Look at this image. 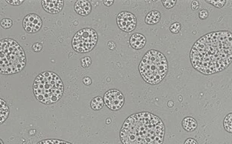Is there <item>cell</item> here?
I'll list each match as a JSON object with an SVG mask.
<instances>
[{"mask_svg": "<svg viewBox=\"0 0 232 144\" xmlns=\"http://www.w3.org/2000/svg\"><path fill=\"white\" fill-rule=\"evenodd\" d=\"M190 60L195 70L205 75L225 70L232 62V33L228 30L209 32L192 47Z\"/></svg>", "mask_w": 232, "mask_h": 144, "instance_id": "6da1fadb", "label": "cell"}, {"mask_svg": "<svg viewBox=\"0 0 232 144\" xmlns=\"http://www.w3.org/2000/svg\"><path fill=\"white\" fill-rule=\"evenodd\" d=\"M164 134L165 126L161 119L148 112L130 116L120 131L121 141L124 144H161Z\"/></svg>", "mask_w": 232, "mask_h": 144, "instance_id": "7a4b0ae2", "label": "cell"}, {"mask_svg": "<svg viewBox=\"0 0 232 144\" xmlns=\"http://www.w3.org/2000/svg\"><path fill=\"white\" fill-rule=\"evenodd\" d=\"M36 98L44 105L58 102L64 92L63 83L56 73L44 72L36 77L32 85Z\"/></svg>", "mask_w": 232, "mask_h": 144, "instance_id": "3957f363", "label": "cell"}, {"mask_svg": "<svg viewBox=\"0 0 232 144\" xmlns=\"http://www.w3.org/2000/svg\"><path fill=\"white\" fill-rule=\"evenodd\" d=\"M27 64L22 47L15 40L4 39L0 41V72L11 75L20 72Z\"/></svg>", "mask_w": 232, "mask_h": 144, "instance_id": "277c9868", "label": "cell"}, {"mask_svg": "<svg viewBox=\"0 0 232 144\" xmlns=\"http://www.w3.org/2000/svg\"><path fill=\"white\" fill-rule=\"evenodd\" d=\"M140 75L148 84L157 85L168 72V62L161 52L150 50L145 53L139 65Z\"/></svg>", "mask_w": 232, "mask_h": 144, "instance_id": "5b68a950", "label": "cell"}, {"mask_svg": "<svg viewBox=\"0 0 232 144\" xmlns=\"http://www.w3.org/2000/svg\"><path fill=\"white\" fill-rule=\"evenodd\" d=\"M97 41V32L91 28H84L78 31L73 36L72 46L78 53H88L95 47Z\"/></svg>", "mask_w": 232, "mask_h": 144, "instance_id": "8992f818", "label": "cell"}, {"mask_svg": "<svg viewBox=\"0 0 232 144\" xmlns=\"http://www.w3.org/2000/svg\"><path fill=\"white\" fill-rule=\"evenodd\" d=\"M105 105L111 110H120L124 105V96L119 90L113 89L108 90L103 96Z\"/></svg>", "mask_w": 232, "mask_h": 144, "instance_id": "52a82bcc", "label": "cell"}, {"mask_svg": "<svg viewBox=\"0 0 232 144\" xmlns=\"http://www.w3.org/2000/svg\"><path fill=\"white\" fill-rule=\"evenodd\" d=\"M117 24L125 32H131L136 29V17L129 11H122L117 17Z\"/></svg>", "mask_w": 232, "mask_h": 144, "instance_id": "ba28073f", "label": "cell"}, {"mask_svg": "<svg viewBox=\"0 0 232 144\" xmlns=\"http://www.w3.org/2000/svg\"><path fill=\"white\" fill-rule=\"evenodd\" d=\"M23 27L28 33H36L42 27V20L38 14H29L24 18Z\"/></svg>", "mask_w": 232, "mask_h": 144, "instance_id": "9c48e42d", "label": "cell"}, {"mask_svg": "<svg viewBox=\"0 0 232 144\" xmlns=\"http://www.w3.org/2000/svg\"><path fill=\"white\" fill-rule=\"evenodd\" d=\"M64 2L63 0H42L41 6L44 10L48 13L55 14L60 12L63 8Z\"/></svg>", "mask_w": 232, "mask_h": 144, "instance_id": "30bf717a", "label": "cell"}, {"mask_svg": "<svg viewBox=\"0 0 232 144\" xmlns=\"http://www.w3.org/2000/svg\"><path fill=\"white\" fill-rule=\"evenodd\" d=\"M74 9L78 14L85 17L91 14L92 6L88 0H78L74 5Z\"/></svg>", "mask_w": 232, "mask_h": 144, "instance_id": "8fae6325", "label": "cell"}, {"mask_svg": "<svg viewBox=\"0 0 232 144\" xmlns=\"http://www.w3.org/2000/svg\"><path fill=\"white\" fill-rule=\"evenodd\" d=\"M146 44V39L143 34L134 33L131 36L130 44L135 50H140L145 47Z\"/></svg>", "mask_w": 232, "mask_h": 144, "instance_id": "7c38bea8", "label": "cell"}, {"mask_svg": "<svg viewBox=\"0 0 232 144\" xmlns=\"http://www.w3.org/2000/svg\"><path fill=\"white\" fill-rule=\"evenodd\" d=\"M183 128L188 132H191L196 129L197 127V121L193 117H187L184 118V119L182 122Z\"/></svg>", "mask_w": 232, "mask_h": 144, "instance_id": "4fadbf2b", "label": "cell"}, {"mask_svg": "<svg viewBox=\"0 0 232 144\" xmlns=\"http://www.w3.org/2000/svg\"><path fill=\"white\" fill-rule=\"evenodd\" d=\"M160 20L161 13L158 11H156V10L148 12V14L145 18V23L148 24V25H155V24L158 23Z\"/></svg>", "mask_w": 232, "mask_h": 144, "instance_id": "5bb4252c", "label": "cell"}, {"mask_svg": "<svg viewBox=\"0 0 232 144\" xmlns=\"http://www.w3.org/2000/svg\"><path fill=\"white\" fill-rule=\"evenodd\" d=\"M0 123H3L9 116V107L4 100L0 98Z\"/></svg>", "mask_w": 232, "mask_h": 144, "instance_id": "9a60e30c", "label": "cell"}, {"mask_svg": "<svg viewBox=\"0 0 232 144\" xmlns=\"http://www.w3.org/2000/svg\"><path fill=\"white\" fill-rule=\"evenodd\" d=\"M104 100L102 97L97 96L91 101V107L93 110H100L104 106Z\"/></svg>", "mask_w": 232, "mask_h": 144, "instance_id": "2e32d148", "label": "cell"}, {"mask_svg": "<svg viewBox=\"0 0 232 144\" xmlns=\"http://www.w3.org/2000/svg\"><path fill=\"white\" fill-rule=\"evenodd\" d=\"M223 125H224V128L226 131L229 133L232 132V113H230L226 116L224 119Z\"/></svg>", "mask_w": 232, "mask_h": 144, "instance_id": "e0dca14e", "label": "cell"}, {"mask_svg": "<svg viewBox=\"0 0 232 144\" xmlns=\"http://www.w3.org/2000/svg\"><path fill=\"white\" fill-rule=\"evenodd\" d=\"M39 144L40 143H52V144H59V143H67V144H70V142L68 141H64V140H58V139H46V140H43L39 142L38 143Z\"/></svg>", "mask_w": 232, "mask_h": 144, "instance_id": "ac0fdd59", "label": "cell"}, {"mask_svg": "<svg viewBox=\"0 0 232 144\" xmlns=\"http://www.w3.org/2000/svg\"><path fill=\"white\" fill-rule=\"evenodd\" d=\"M206 2L213 5V6L217 8H221L226 5V0H217V1H215V0H213V1H211V0H206Z\"/></svg>", "mask_w": 232, "mask_h": 144, "instance_id": "d6986e66", "label": "cell"}, {"mask_svg": "<svg viewBox=\"0 0 232 144\" xmlns=\"http://www.w3.org/2000/svg\"><path fill=\"white\" fill-rule=\"evenodd\" d=\"M13 25V21L10 18H3L1 20V27L5 29H10Z\"/></svg>", "mask_w": 232, "mask_h": 144, "instance_id": "ffe728a7", "label": "cell"}, {"mask_svg": "<svg viewBox=\"0 0 232 144\" xmlns=\"http://www.w3.org/2000/svg\"><path fill=\"white\" fill-rule=\"evenodd\" d=\"M161 2L164 8L167 9H170V8H174L175 5L176 4V0H162Z\"/></svg>", "mask_w": 232, "mask_h": 144, "instance_id": "44dd1931", "label": "cell"}, {"mask_svg": "<svg viewBox=\"0 0 232 144\" xmlns=\"http://www.w3.org/2000/svg\"><path fill=\"white\" fill-rule=\"evenodd\" d=\"M180 29H181V24L178 22L174 23L170 26V32L174 34L179 33Z\"/></svg>", "mask_w": 232, "mask_h": 144, "instance_id": "7402d4cb", "label": "cell"}, {"mask_svg": "<svg viewBox=\"0 0 232 144\" xmlns=\"http://www.w3.org/2000/svg\"><path fill=\"white\" fill-rule=\"evenodd\" d=\"M81 65L82 68H86L91 65V59L89 56H85L81 60Z\"/></svg>", "mask_w": 232, "mask_h": 144, "instance_id": "603a6c76", "label": "cell"}, {"mask_svg": "<svg viewBox=\"0 0 232 144\" xmlns=\"http://www.w3.org/2000/svg\"><path fill=\"white\" fill-rule=\"evenodd\" d=\"M208 16L209 13L206 9L200 10V11L199 12V17H200V19H202V20H205V19H207V17H208Z\"/></svg>", "mask_w": 232, "mask_h": 144, "instance_id": "cb8c5ba5", "label": "cell"}, {"mask_svg": "<svg viewBox=\"0 0 232 144\" xmlns=\"http://www.w3.org/2000/svg\"><path fill=\"white\" fill-rule=\"evenodd\" d=\"M32 49L33 50V51L36 52V53L40 52L42 50V45H41V43H35V44H33V45H32Z\"/></svg>", "mask_w": 232, "mask_h": 144, "instance_id": "d4e9b609", "label": "cell"}, {"mask_svg": "<svg viewBox=\"0 0 232 144\" xmlns=\"http://www.w3.org/2000/svg\"><path fill=\"white\" fill-rule=\"evenodd\" d=\"M24 0H11V1L6 0V2L8 4L11 5V6H20L22 3H24Z\"/></svg>", "mask_w": 232, "mask_h": 144, "instance_id": "484cf974", "label": "cell"}, {"mask_svg": "<svg viewBox=\"0 0 232 144\" xmlns=\"http://www.w3.org/2000/svg\"><path fill=\"white\" fill-rule=\"evenodd\" d=\"M83 83H84L87 86H90V85L92 83V80L89 77H85L83 79Z\"/></svg>", "mask_w": 232, "mask_h": 144, "instance_id": "4316f807", "label": "cell"}, {"mask_svg": "<svg viewBox=\"0 0 232 144\" xmlns=\"http://www.w3.org/2000/svg\"><path fill=\"white\" fill-rule=\"evenodd\" d=\"M199 6H200V4L197 1H193L191 2V8L192 10H197L199 8Z\"/></svg>", "mask_w": 232, "mask_h": 144, "instance_id": "83f0119b", "label": "cell"}, {"mask_svg": "<svg viewBox=\"0 0 232 144\" xmlns=\"http://www.w3.org/2000/svg\"><path fill=\"white\" fill-rule=\"evenodd\" d=\"M197 141L193 138H188L185 141V144H197Z\"/></svg>", "mask_w": 232, "mask_h": 144, "instance_id": "f1b7e54d", "label": "cell"}, {"mask_svg": "<svg viewBox=\"0 0 232 144\" xmlns=\"http://www.w3.org/2000/svg\"><path fill=\"white\" fill-rule=\"evenodd\" d=\"M103 5L107 7H110L113 5L114 3V0H105V1L103 2Z\"/></svg>", "mask_w": 232, "mask_h": 144, "instance_id": "f546056e", "label": "cell"}, {"mask_svg": "<svg viewBox=\"0 0 232 144\" xmlns=\"http://www.w3.org/2000/svg\"><path fill=\"white\" fill-rule=\"evenodd\" d=\"M108 47H110V49L111 50H114L115 48L116 44H115L114 41H109L108 42Z\"/></svg>", "mask_w": 232, "mask_h": 144, "instance_id": "4dcf8cb0", "label": "cell"}, {"mask_svg": "<svg viewBox=\"0 0 232 144\" xmlns=\"http://www.w3.org/2000/svg\"><path fill=\"white\" fill-rule=\"evenodd\" d=\"M168 106H169V107H172L173 106H174V102H173V101H169L168 102Z\"/></svg>", "mask_w": 232, "mask_h": 144, "instance_id": "1f68e13d", "label": "cell"}, {"mask_svg": "<svg viewBox=\"0 0 232 144\" xmlns=\"http://www.w3.org/2000/svg\"><path fill=\"white\" fill-rule=\"evenodd\" d=\"M106 123H107V124H110V123H111V119L108 118V119H106Z\"/></svg>", "mask_w": 232, "mask_h": 144, "instance_id": "d6a6232c", "label": "cell"}, {"mask_svg": "<svg viewBox=\"0 0 232 144\" xmlns=\"http://www.w3.org/2000/svg\"><path fill=\"white\" fill-rule=\"evenodd\" d=\"M0 142H1V143H2V144H4V143H3V141H2V140H0Z\"/></svg>", "mask_w": 232, "mask_h": 144, "instance_id": "836d02e7", "label": "cell"}, {"mask_svg": "<svg viewBox=\"0 0 232 144\" xmlns=\"http://www.w3.org/2000/svg\"><path fill=\"white\" fill-rule=\"evenodd\" d=\"M179 101H182V98H181V96H179Z\"/></svg>", "mask_w": 232, "mask_h": 144, "instance_id": "e575fe53", "label": "cell"}]
</instances>
